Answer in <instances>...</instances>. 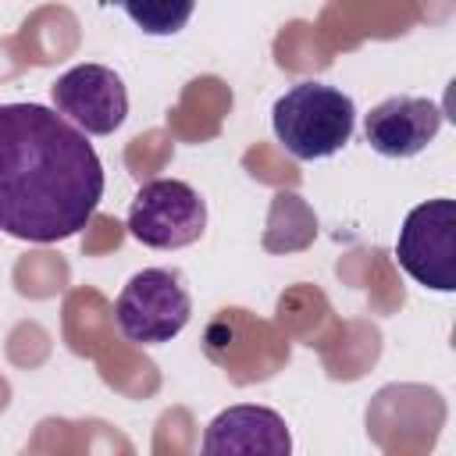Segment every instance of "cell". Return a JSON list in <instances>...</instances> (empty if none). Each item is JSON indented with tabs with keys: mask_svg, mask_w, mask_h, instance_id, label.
I'll return each mask as SVG.
<instances>
[{
	"mask_svg": "<svg viewBox=\"0 0 456 456\" xmlns=\"http://www.w3.org/2000/svg\"><path fill=\"white\" fill-rule=\"evenodd\" d=\"M103 200L93 142L43 103H0V232L21 242L78 235Z\"/></svg>",
	"mask_w": 456,
	"mask_h": 456,
	"instance_id": "cell-1",
	"label": "cell"
},
{
	"mask_svg": "<svg viewBox=\"0 0 456 456\" xmlns=\"http://www.w3.org/2000/svg\"><path fill=\"white\" fill-rule=\"evenodd\" d=\"M200 456H292V435L278 410L239 403L207 424Z\"/></svg>",
	"mask_w": 456,
	"mask_h": 456,
	"instance_id": "cell-7",
	"label": "cell"
},
{
	"mask_svg": "<svg viewBox=\"0 0 456 456\" xmlns=\"http://www.w3.org/2000/svg\"><path fill=\"white\" fill-rule=\"evenodd\" d=\"M353 96L324 82H296L271 107V128L296 160L335 157L353 139Z\"/></svg>",
	"mask_w": 456,
	"mask_h": 456,
	"instance_id": "cell-2",
	"label": "cell"
},
{
	"mask_svg": "<svg viewBox=\"0 0 456 456\" xmlns=\"http://www.w3.org/2000/svg\"><path fill=\"white\" fill-rule=\"evenodd\" d=\"M53 110L82 135H110L128 114V89L107 64H75L50 86Z\"/></svg>",
	"mask_w": 456,
	"mask_h": 456,
	"instance_id": "cell-6",
	"label": "cell"
},
{
	"mask_svg": "<svg viewBox=\"0 0 456 456\" xmlns=\"http://www.w3.org/2000/svg\"><path fill=\"white\" fill-rule=\"evenodd\" d=\"M442 128V110L428 96H388L363 118V139L388 160H406L428 150Z\"/></svg>",
	"mask_w": 456,
	"mask_h": 456,
	"instance_id": "cell-8",
	"label": "cell"
},
{
	"mask_svg": "<svg viewBox=\"0 0 456 456\" xmlns=\"http://www.w3.org/2000/svg\"><path fill=\"white\" fill-rule=\"evenodd\" d=\"M128 232L150 249H182L207 232V203L189 182L153 178L128 207Z\"/></svg>",
	"mask_w": 456,
	"mask_h": 456,
	"instance_id": "cell-5",
	"label": "cell"
},
{
	"mask_svg": "<svg viewBox=\"0 0 456 456\" xmlns=\"http://www.w3.org/2000/svg\"><path fill=\"white\" fill-rule=\"evenodd\" d=\"M399 267L424 289L452 292L456 289V203L428 200L413 207L395 239Z\"/></svg>",
	"mask_w": 456,
	"mask_h": 456,
	"instance_id": "cell-4",
	"label": "cell"
},
{
	"mask_svg": "<svg viewBox=\"0 0 456 456\" xmlns=\"http://www.w3.org/2000/svg\"><path fill=\"white\" fill-rule=\"evenodd\" d=\"M125 14L150 36H171L192 18V4H167V0H150V4H125Z\"/></svg>",
	"mask_w": 456,
	"mask_h": 456,
	"instance_id": "cell-9",
	"label": "cell"
},
{
	"mask_svg": "<svg viewBox=\"0 0 456 456\" xmlns=\"http://www.w3.org/2000/svg\"><path fill=\"white\" fill-rule=\"evenodd\" d=\"M189 317H192V296L182 274L167 267L135 271L114 303L118 331L135 346L171 342L189 324Z\"/></svg>",
	"mask_w": 456,
	"mask_h": 456,
	"instance_id": "cell-3",
	"label": "cell"
}]
</instances>
